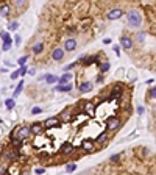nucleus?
<instances>
[{
	"instance_id": "nucleus-1",
	"label": "nucleus",
	"mask_w": 156,
	"mask_h": 175,
	"mask_svg": "<svg viewBox=\"0 0 156 175\" xmlns=\"http://www.w3.org/2000/svg\"><path fill=\"white\" fill-rule=\"evenodd\" d=\"M127 19H128V24H130V27L133 28H137L139 25H141L142 22V16L139 11H136V9H131L130 13L127 14Z\"/></svg>"
},
{
	"instance_id": "nucleus-2",
	"label": "nucleus",
	"mask_w": 156,
	"mask_h": 175,
	"mask_svg": "<svg viewBox=\"0 0 156 175\" xmlns=\"http://www.w3.org/2000/svg\"><path fill=\"white\" fill-rule=\"evenodd\" d=\"M28 134H30V125H21V127H17L14 130V133L11 134V138H17L19 141L25 142V139L28 138Z\"/></svg>"
},
{
	"instance_id": "nucleus-3",
	"label": "nucleus",
	"mask_w": 156,
	"mask_h": 175,
	"mask_svg": "<svg viewBox=\"0 0 156 175\" xmlns=\"http://www.w3.org/2000/svg\"><path fill=\"white\" fill-rule=\"evenodd\" d=\"M2 156L6 158L8 161H16L19 158V150H16V148H5Z\"/></svg>"
},
{
	"instance_id": "nucleus-4",
	"label": "nucleus",
	"mask_w": 156,
	"mask_h": 175,
	"mask_svg": "<svg viewBox=\"0 0 156 175\" xmlns=\"http://www.w3.org/2000/svg\"><path fill=\"white\" fill-rule=\"evenodd\" d=\"M122 125V120L119 117H109L108 119V122H106V128H108V130H117L119 127H120Z\"/></svg>"
},
{
	"instance_id": "nucleus-5",
	"label": "nucleus",
	"mask_w": 156,
	"mask_h": 175,
	"mask_svg": "<svg viewBox=\"0 0 156 175\" xmlns=\"http://www.w3.org/2000/svg\"><path fill=\"white\" fill-rule=\"evenodd\" d=\"M77 49V39L75 38H69L64 41V50L66 52H74Z\"/></svg>"
},
{
	"instance_id": "nucleus-6",
	"label": "nucleus",
	"mask_w": 156,
	"mask_h": 175,
	"mask_svg": "<svg viewBox=\"0 0 156 175\" xmlns=\"http://www.w3.org/2000/svg\"><path fill=\"white\" fill-rule=\"evenodd\" d=\"M122 92H123V86H122V85H116L112 94L109 95V98H108V102H112V100H116V98H119L122 95Z\"/></svg>"
},
{
	"instance_id": "nucleus-7",
	"label": "nucleus",
	"mask_w": 156,
	"mask_h": 175,
	"mask_svg": "<svg viewBox=\"0 0 156 175\" xmlns=\"http://www.w3.org/2000/svg\"><path fill=\"white\" fill-rule=\"evenodd\" d=\"M83 110H84L83 114H89V116H92V114L95 113V105L92 103V102H83Z\"/></svg>"
},
{
	"instance_id": "nucleus-8",
	"label": "nucleus",
	"mask_w": 156,
	"mask_h": 175,
	"mask_svg": "<svg viewBox=\"0 0 156 175\" xmlns=\"http://www.w3.org/2000/svg\"><path fill=\"white\" fill-rule=\"evenodd\" d=\"M58 125H59V119L58 117H50L42 124V127H44V130H45V128H53V127H58Z\"/></svg>"
},
{
	"instance_id": "nucleus-9",
	"label": "nucleus",
	"mask_w": 156,
	"mask_h": 175,
	"mask_svg": "<svg viewBox=\"0 0 156 175\" xmlns=\"http://www.w3.org/2000/svg\"><path fill=\"white\" fill-rule=\"evenodd\" d=\"M122 14H123V11H122L120 8H116V9H111V11L108 13V19H111V21H116V19H120Z\"/></svg>"
},
{
	"instance_id": "nucleus-10",
	"label": "nucleus",
	"mask_w": 156,
	"mask_h": 175,
	"mask_svg": "<svg viewBox=\"0 0 156 175\" xmlns=\"http://www.w3.org/2000/svg\"><path fill=\"white\" fill-rule=\"evenodd\" d=\"M61 152L64 155H72L75 152V146H74V144H70V142H64V144H62V147H61Z\"/></svg>"
},
{
	"instance_id": "nucleus-11",
	"label": "nucleus",
	"mask_w": 156,
	"mask_h": 175,
	"mask_svg": "<svg viewBox=\"0 0 156 175\" xmlns=\"http://www.w3.org/2000/svg\"><path fill=\"white\" fill-rule=\"evenodd\" d=\"M120 45L125 49V50H130V49L133 47L131 38H128V36H122V38H120Z\"/></svg>"
},
{
	"instance_id": "nucleus-12",
	"label": "nucleus",
	"mask_w": 156,
	"mask_h": 175,
	"mask_svg": "<svg viewBox=\"0 0 156 175\" xmlns=\"http://www.w3.org/2000/svg\"><path fill=\"white\" fill-rule=\"evenodd\" d=\"M9 13H11V5H9V3H2V5H0V16L8 17Z\"/></svg>"
},
{
	"instance_id": "nucleus-13",
	"label": "nucleus",
	"mask_w": 156,
	"mask_h": 175,
	"mask_svg": "<svg viewBox=\"0 0 156 175\" xmlns=\"http://www.w3.org/2000/svg\"><path fill=\"white\" fill-rule=\"evenodd\" d=\"M64 58V52H62V49H55V50L52 52V59L53 61H61V59Z\"/></svg>"
},
{
	"instance_id": "nucleus-14",
	"label": "nucleus",
	"mask_w": 156,
	"mask_h": 175,
	"mask_svg": "<svg viewBox=\"0 0 156 175\" xmlns=\"http://www.w3.org/2000/svg\"><path fill=\"white\" fill-rule=\"evenodd\" d=\"M81 148H83V150H86V152H94V141H89V139L83 141V142H81Z\"/></svg>"
},
{
	"instance_id": "nucleus-15",
	"label": "nucleus",
	"mask_w": 156,
	"mask_h": 175,
	"mask_svg": "<svg viewBox=\"0 0 156 175\" xmlns=\"http://www.w3.org/2000/svg\"><path fill=\"white\" fill-rule=\"evenodd\" d=\"M30 131H33L35 134H41L42 131H44V127H42V124H33V125H30Z\"/></svg>"
},
{
	"instance_id": "nucleus-16",
	"label": "nucleus",
	"mask_w": 156,
	"mask_h": 175,
	"mask_svg": "<svg viewBox=\"0 0 156 175\" xmlns=\"http://www.w3.org/2000/svg\"><path fill=\"white\" fill-rule=\"evenodd\" d=\"M92 89V83L91 81H84V83L80 85V92L81 94H86V92H89Z\"/></svg>"
},
{
	"instance_id": "nucleus-17",
	"label": "nucleus",
	"mask_w": 156,
	"mask_h": 175,
	"mask_svg": "<svg viewBox=\"0 0 156 175\" xmlns=\"http://www.w3.org/2000/svg\"><path fill=\"white\" fill-rule=\"evenodd\" d=\"M42 50H44V42L39 41V42H36V44L33 45V50L31 52L35 55H39V53H42Z\"/></svg>"
},
{
	"instance_id": "nucleus-18",
	"label": "nucleus",
	"mask_w": 156,
	"mask_h": 175,
	"mask_svg": "<svg viewBox=\"0 0 156 175\" xmlns=\"http://www.w3.org/2000/svg\"><path fill=\"white\" fill-rule=\"evenodd\" d=\"M55 91H58V92H70L72 91V85L70 83H67V85H58V86L55 88Z\"/></svg>"
},
{
	"instance_id": "nucleus-19",
	"label": "nucleus",
	"mask_w": 156,
	"mask_h": 175,
	"mask_svg": "<svg viewBox=\"0 0 156 175\" xmlns=\"http://www.w3.org/2000/svg\"><path fill=\"white\" fill-rule=\"evenodd\" d=\"M41 80H45L48 85H53L58 81V77L56 75H44V77H41Z\"/></svg>"
},
{
	"instance_id": "nucleus-20",
	"label": "nucleus",
	"mask_w": 156,
	"mask_h": 175,
	"mask_svg": "<svg viewBox=\"0 0 156 175\" xmlns=\"http://www.w3.org/2000/svg\"><path fill=\"white\" fill-rule=\"evenodd\" d=\"M106 141H108V133H106V131L100 133L97 138H95V142H98V144H103V142H106Z\"/></svg>"
},
{
	"instance_id": "nucleus-21",
	"label": "nucleus",
	"mask_w": 156,
	"mask_h": 175,
	"mask_svg": "<svg viewBox=\"0 0 156 175\" xmlns=\"http://www.w3.org/2000/svg\"><path fill=\"white\" fill-rule=\"evenodd\" d=\"M70 78H72V75H70V74H64L62 77H58V81H59V85L62 86V85H67Z\"/></svg>"
},
{
	"instance_id": "nucleus-22",
	"label": "nucleus",
	"mask_w": 156,
	"mask_h": 175,
	"mask_svg": "<svg viewBox=\"0 0 156 175\" xmlns=\"http://www.w3.org/2000/svg\"><path fill=\"white\" fill-rule=\"evenodd\" d=\"M5 106H6V110H9V111L14 110V106H16L14 98H6V100H5Z\"/></svg>"
},
{
	"instance_id": "nucleus-23",
	"label": "nucleus",
	"mask_w": 156,
	"mask_h": 175,
	"mask_svg": "<svg viewBox=\"0 0 156 175\" xmlns=\"http://www.w3.org/2000/svg\"><path fill=\"white\" fill-rule=\"evenodd\" d=\"M0 38H2L3 42H13V39H11V36H9V33H6V31H0Z\"/></svg>"
},
{
	"instance_id": "nucleus-24",
	"label": "nucleus",
	"mask_w": 156,
	"mask_h": 175,
	"mask_svg": "<svg viewBox=\"0 0 156 175\" xmlns=\"http://www.w3.org/2000/svg\"><path fill=\"white\" fill-rule=\"evenodd\" d=\"M22 144H24V142H22V141H19L17 138H11V146L14 147V148H19Z\"/></svg>"
},
{
	"instance_id": "nucleus-25",
	"label": "nucleus",
	"mask_w": 156,
	"mask_h": 175,
	"mask_svg": "<svg viewBox=\"0 0 156 175\" xmlns=\"http://www.w3.org/2000/svg\"><path fill=\"white\" fill-rule=\"evenodd\" d=\"M75 169H77V164L75 163H69L67 166H66V172H69V174L75 172Z\"/></svg>"
},
{
	"instance_id": "nucleus-26",
	"label": "nucleus",
	"mask_w": 156,
	"mask_h": 175,
	"mask_svg": "<svg viewBox=\"0 0 156 175\" xmlns=\"http://www.w3.org/2000/svg\"><path fill=\"white\" fill-rule=\"evenodd\" d=\"M22 89H24V81H19V85H17V88H16V91H14V94H13V95L17 97V95L22 92Z\"/></svg>"
},
{
	"instance_id": "nucleus-27",
	"label": "nucleus",
	"mask_w": 156,
	"mask_h": 175,
	"mask_svg": "<svg viewBox=\"0 0 156 175\" xmlns=\"http://www.w3.org/2000/svg\"><path fill=\"white\" fill-rule=\"evenodd\" d=\"M13 5H14L16 8H24V6H27V2H24V0H16Z\"/></svg>"
},
{
	"instance_id": "nucleus-28",
	"label": "nucleus",
	"mask_w": 156,
	"mask_h": 175,
	"mask_svg": "<svg viewBox=\"0 0 156 175\" xmlns=\"http://www.w3.org/2000/svg\"><path fill=\"white\" fill-rule=\"evenodd\" d=\"M108 71H109V63L106 61V63H103V64L100 66V72H102V74H105V72H108Z\"/></svg>"
},
{
	"instance_id": "nucleus-29",
	"label": "nucleus",
	"mask_w": 156,
	"mask_h": 175,
	"mask_svg": "<svg viewBox=\"0 0 156 175\" xmlns=\"http://www.w3.org/2000/svg\"><path fill=\"white\" fill-rule=\"evenodd\" d=\"M123 156V153H117V155H112L111 156V163H119V160Z\"/></svg>"
},
{
	"instance_id": "nucleus-30",
	"label": "nucleus",
	"mask_w": 156,
	"mask_h": 175,
	"mask_svg": "<svg viewBox=\"0 0 156 175\" xmlns=\"http://www.w3.org/2000/svg\"><path fill=\"white\" fill-rule=\"evenodd\" d=\"M28 72V69H27V66H21V69H19V75L21 77H25V74Z\"/></svg>"
},
{
	"instance_id": "nucleus-31",
	"label": "nucleus",
	"mask_w": 156,
	"mask_h": 175,
	"mask_svg": "<svg viewBox=\"0 0 156 175\" xmlns=\"http://www.w3.org/2000/svg\"><path fill=\"white\" fill-rule=\"evenodd\" d=\"M77 64H78V61H75V63H70V64H67V66H66V67H64V71H66V72H69V71H70V69H74Z\"/></svg>"
},
{
	"instance_id": "nucleus-32",
	"label": "nucleus",
	"mask_w": 156,
	"mask_h": 175,
	"mask_svg": "<svg viewBox=\"0 0 156 175\" xmlns=\"http://www.w3.org/2000/svg\"><path fill=\"white\" fill-rule=\"evenodd\" d=\"M27 59H28V57H27V55H25V57H21V58H19V59H17V63H19V66H25V63H27Z\"/></svg>"
},
{
	"instance_id": "nucleus-33",
	"label": "nucleus",
	"mask_w": 156,
	"mask_h": 175,
	"mask_svg": "<svg viewBox=\"0 0 156 175\" xmlns=\"http://www.w3.org/2000/svg\"><path fill=\"white\" fill-rule=\"evenodd\" d=\"M17 27H19V24H17V22H16V21H14V22H11V24L8 25V28L11 30V31H14V30H17Z\"/></svg>"
},
{
	"instance_id": "nucleus-34",
	"label": "nucleus",
	"mask_w": 156,
	"mask_h": 175,
	"mask_svg": "<svg viewBox=\"0 0 156 175\" xmlns=\"http://www.w3.org/2000/svg\"><path fill=\"white\" fill-rule=\"evenodd\" d=\"M11 44H13V42H3V45H2V50H3V52L9 50V49H11Z\"/></svg>"
},
{
	"instance_id": "nucleus-35",
	"label": "nucleus",
	"mask_w": 156,
	"mask_h": 175,
	"mask_svg": "<svg viewBox=\"0 0 156 175\" xmlns=\"http://www.w3.org/2000/svg\"><path fill=\"white\" fill-rule=\"evenodd\" d=\"M39 113H42V108L41 106H35L31 110V114H39Z\"/></svg>"
},
{
	"instance_id": "nucleus-36",
	"label": "nucleus",
	"mask_w": 156,
	"mask_h": 175,
	"mask_svg": "<svg viewBox=\"0 0 156 175\" xmlns=\"http://www.w3.org/2000/svg\"><path fill=\"white\" fill-rule=\"evenodd\" d=\"M155 95H156V89L155 88H150V91H148V97L155 98Z\"/></svg>"
},
{
	"instance_id": "nucleus-37",
	"label": "nucleus",
	"mask_w": 156,
	"mask_h": 175,
	"mask_svg": "<svg viewBox=\"0 0 156 175\" xmlns=\"http://www.w3.org/2000/svg\"><path fill=\"white\" fill-rule=\"evenodd\" d=\"M35 172L38 174V175H41V174H44V172H45V169H44V167H36Z\"/></svg>"
},
{
	"instance_id": "nucleus-38",
	"label": "nucleus",
	"mask_w": 156,
	"mask_h": 175,
	"mask_svg": "<svg viewBox=\"0 0 156 175\" xmlns=\"http://www.w3.org/2000/svg\"><path fill=\"white\" fill-rule=\"evenodd\" d=\"M14 42H16V45H21V44H22V38L17 35V36L14 38Z\"/></svg>"
},
{
	"instance_id": "nucleus-39",
	"label": "nucleus",
	"mask_w": 156,
	"mask_h": 175,
	"mask_svg": "<svg viewBox=\"0 0 156 175\" xmlns=\"http://www.w3.org/2000/svg\"><path fill=\"white\" fill-rule=\"evenodd\" d=\"M17 77H19V71H14V72L11 74V78H13V80H16Z\"/></svg>"
},
{
	"instance_id": "nucleus-40",
	"label": "nucleus",
	"mask_w": 156,
	"mask_h": 175,
	"mask_svg": "<svg viewBox=\"0 0 156 175\" xmlns=\"http://www.w3.org/2000/svg\"><path fill=\"white\" fill-rule=\"evenodd\" d=\"M114 52H116L117 55H120V47H119V45H116V47H114Z\"/></svg>"
},
{
	"instance_id": "nucleus-41",
	"label": "nucleus",
	"mask_w": 156,
	"mask_h": 175,
	"mask_svg": "<svg viewBox=\"0 0 156 175\" xmlns=\"http://www.w3.org/2000/svg\"><path fill=\"white\" fill-rule=\"evenodd\" d=\"M137 113H139V114L144 113V106H137Z\"/></svg>"
},
{
	"instance_id": "nucleus-42",
	"label": "nucleus",
	"mask_w": 156,
	"mask_h": 175,
	"mask_svg": "<svg viewBox=\"0 0 156 175\" xmlns=\"http://www.w3.org/2000/svg\"><path fill=\"white\" fill-rule=\"evenodd\" d=\"M102 81H103V77H102V75H98V77H97V83H102Z\"/></svg>"
},
{
	"instance_id": "nucleus-43",
	"label": "nucleus",
	"mask_w": 156,
	"mask_h": 175,
	"mask_svg": "<svg viewBox=\"0 0 156 175\" xmlns=\"http://www.w3.org/2000/svg\"><path fill=\"white\" fill-rule=\"evenodd\" d=\"M103 42H105V44H111V39L106 38V39H103Z\"/></svg>"
},
{
	"instance_id": "nucleus-44",
	"label": "nucleus",
	"mask_w": 156,
	"mask_h": 175,
	"mask_svg": "<svg viewBox=\"0 0 156 175\" xmlns=\"http://www.w3.org/2000/svg\"><path fill=\"white\" fill-rule=\"evenodd\" d=\"M0 124H2V120H0Z\"/></svg>"
}]
</instances>
